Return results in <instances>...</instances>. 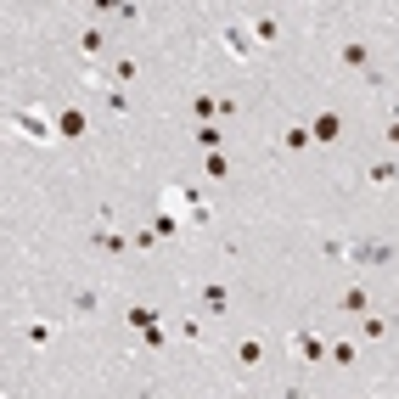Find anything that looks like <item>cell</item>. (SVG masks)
<instances>
[{
  "label": "cell",
  "instance_id": "obj_1",
  "mask_svg": "<svg viewBox=\"0 0 399 399\" xmlns=\"http://www.w3.org/2000/svg\"><path fill=\"white\" fill-rule=\"evenodd\" d=\"M17 124H23V136H34V141H51V136H57L46 113H17Z\"/></svg>",
  "mask_w": 399,
  "mask_h": 399
},
{
  "label": "cell",
  "instance_id": "obj_2",
  "mask_svg": "<svg viewBox=\"0 0 399 399\" xmlns=\"http://www.w3.org/2000/svg\"><path fill=\"white\" fill-rule=\"evenodd\" d=\"M293 354H298V360H315V354H321V337H315V332H298V337H293Z\"/></svg>",
  "mask_w": 399,
  "mask_h": 399
},
{
  "label": "cell",
  "instance_id": "obj_3",
  "mask_svg": "<svg viewBox=\"0 0 399 399\" xmlns=\"http://www.w3.org/2000/svg\"><path fill=\"white\" fill-rule=\"evenodd\" d=\"M203 304L208 309H225V287H203Z\"/></svg>",
  "mask_w": 399,
  "mask_h": 399
}]
</instances>
